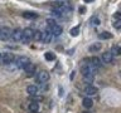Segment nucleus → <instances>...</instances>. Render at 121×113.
Wrapping results in <instances>:
<instances>
[{
    "mask_svg": "<svg viewBox=\"0 0 121 113\" xmlns=\"http://www.w3.org/2000/svg\"><path fill=\"white\" fill-rule=\"evenodd\" d=\"M14 62H15V65H17V68H19V69H25V67L28 65V64L32 63L28 56H24V55L15 58Z\"/></svg>",
    "mask_w": 121,
    "mask_h": 113,
    "instance_id": "1",
    "label": "nucleus"
},
{
    "mask_svg": "<svg viewBox=\"0 0 121 113\" xmlns=\"http://www.w3.org/2000/svg\"><path fill=\"white\" fill-rule=\"evenodd\" d=\"M96 72H97V68H95L91 63L81 65V74L83 75V77H86V75H88V74H93L95 75Z\"/></svg>",
    "mask_w": 121,
    "mask_h": 113,
    "instance_id": "2",
    "label": "nucleus"
},
{
    "mask_svg": "<svg viewBox=\"0 0 121 113\" xmlns=\"http://www.w3.org/2000/svg\"><path fill=\"white\" fill-rule=\"evenodd\" d=\"M15 60V56L13 53H3L1 54V58H0V62H1V64H11Z\"/></svg>",
    "mask_w": 121,
    "mask_h": 113,
    "instance_id": "3",
    "label": "nucleus"
},
{
    "mask_svg": "<svg viewBox=\"0 0 121 113\" xmlns=\"http://www.w3.org/2000/svg\"><path fill=\"white\" fill-rule=\"evenodd\" d=\"M33 35H34V30L30 29V28H25L24 30H23L22 41H24V43H29L30 40H33Z\"/></svg>",
    "mask_w": 121,
    "mask_h": 113,
    "instance_id": "4",
    "label": "nucleus"
},
{
    "mask_svg": "<svg viewBox=\"0 0 121 113\" xmlns=\"http://www.w3.org/2000/svg\"><path fill=\"white\" fill-rule=\"evenodd\" d=\"M11 32L13 30H10V28H8V26H3V28H0V39L1 40H8L11 38Z\"/></svg>",
    "mask_w": 121,
    "mask_h": 113,
    "instance_id": "5",
    "label": "nucleus"
},
{
    "mask_svg": "<svg viewBox=\"0 0 121 113\" xmlns=\"http://www.w3.org/2000/svg\"><path fill=\"white\" fill-rule=\"evenodd\" d=\"M49 81V73L47 70H40L37 74V82L38 83H45Z\"/></svg>",
    "mask_w": 121,
    "mask_h": 113,
    "instance_id": "6",
    "label": "nucleus"
},
{
    "mask_svg": "<svg viewBox=\"0 0 121 113\" xmlns=\"http://www.w3.org/2000/svg\"><path fill=\"white\" fill-rule=\"evenodd\" d=\"M23 38V30L20 28H17L11 32V39L15 40V41H20Z\"/></svg>",
    "mask_w": 121,
    "mask_h": 113,
    "instance_id": "7",
    "label": "nucleus"
},
{
    "mask_svg": "<svg viewBox=\"0 0 121 113\" xmlns=\"http://www.w3.org/2000/svg\"><path fill=\"white\" fill-rule=\"evenodd\" d=\"M35 70H37V67L34 65L33 63L28 64V65L25 67V69H24L26 77H34V74H35Z\"/></svg>",
    "mask_w": 121,
    "mask_h": 113,
    "instance_id": "8",
    "label": "nucleus"
},
{
    "mask_svg": "<svg viewBox=\"0 0 121 113\" xmlns=\"http://www.w3.org/2000/svg\"><path fill=\"white\" fill-rule=\"evenodd\" d=\"M53 33L51 32V29L48 30H44L43 32V38H42V41H44V43H51L52 39H53Z\"/></svg>",
    "mask_w": 121,
    "mask_h": 113,
    "instance_id": "9",
    "label": "nucleus"
},
{
    "mask_svg": "<svg viewBox=\"0 0 121 113\" xmlns=\"http://www.w3.org/2000/svg\"><path fill=\"white\" fill-rule=\"evenodd\" d=\"M101 59H102V62H104V63L110 64V63H112V60H113V55H112L111 52H105L104 54H102Z\"/></svg>",
    "mask_w": 121,
    "mask_h": 113,
    "instance_id": "10",
    "label": "nucleus"
},
{
    "mask_svg": "<svg viewBox=\"0 0 121 113\" xmlns=\"http://www.w3.org/2000/svg\"><path fill=\"white\" fill-rule=\"evenodd\" d=\"M26 93H28L30 97H33V96H38L39 90H38L37 85H28V87H26Z\"/></svg>",
    "mask_w": 121,
    "mask_h": 113,
    "instance_id": "11",
    "label": "nucleus"
},
{
    "mask_svg": "<svg viewBox=\"0 0 121 113\" xmlns=\"http://www.w3.org/2000/svg\"><path fill=\"white\" fill-rule=\"evenodd\" d=\"M85 93L88 97L95 96V94H97V88H96V87H93V85H87L85 88Z\"/></svg>",
    "mask_w": 121,
    "mask_h": 113,
    "instance_id": "12",
    "label": "nucleus"
},
{
    "mask_svg": "<svg viewBox=\"0 0 121 113\" xmlns=\"http://www.w3.org/2000/svg\"><path fill=\"white\" fill-rule=\"evenodd\" d=\"M82 105L85 108H92V105H93V101L91 99V97H86V98H83V101H82Z\"/></svg>",
    "mask_w": 121,
    "mask_h": 113,
    "instance_id": "13",
    "label": "nucleus"
},
{
    "mask_svg": "<svg viewBox=\"0 0 121 113\" xmlns=\"http://www.w3.org/2000/svg\"><path fill=\"white\" fill-rule=\"evenodd\" d=\"M28 109H29L30 113L38 112V109H39V103H37V102H30L29 105H28Z\"/></svg>",
    "mask_w": 121,
    "mask_h": 113,
    "instance_id": "14",
    "label": "nucleus"
},
{
    "mask_svg": "<svg viewBox=\"0 0 121 113\" xmlns=\"http://www.w3.org/2000/svg\"><path fill=\"white\" fill-rule=\"evenodd\" d=\"M62 26L60 25H58V24H56L53 28H51V32L53 33V35H56V36H58V35H60L62 34Z\"/></svg>",
    "mask_w": 121,
    "mask_h": 113,
    "instance_id": "15",
    "label": "nucleus"
},
{
    "mask_svg": "<svg viewBox=\"0 0 121 113\" xmlns=\"http://www.w3.org/2000/svg\"><path fill=\"white\" fill-rule=\"evenodd\" d=\"M91 64L95 67V68H100L101 67V59L98 56H92L91 58Z\"/></svg>",
    "mask_w": 121,
    "mask_h": 113,
    "instance_id": "16",
    "label": "nucleus"
},
{
    "mask_svg": "<svg viewBox=\"0 0 121 113\" xmlns=\"http://www.w3.org/2000/svg\"><path fill=\"white\" fill-rule=\"evenodd\" d=\"M101 47H102V45H101V43H93L92 45H90V47H88V50L90 52H98V50H101Z\"/></svg>",
    "mask_w": 121,
    "mask_h": 113,
    "instance_id": "17",
    "label": "nucleus"
},
{
    "mask_svg": "<svg viewBox=\"0 0 121 113\" xmlns=\"http://www.w3.org/2000/svg\"><path fill=\"white\" fill-rule=\"evenodd\" d=\"M98 38L102 39V40H107V39H111L112 38V34L108 33V32H102V33L98 34Z\"/></svg>",
    "mask_w": 121,
    "mask_h": 113,
    "instance_id": "18",
    "label": "nucleus"
},
{
    "mask_svg": "<svg viewBox=\"0 0 121 113\" xmlns=\"http://www.w3.org/2000/svg\"><path fill=\"white\" fill-rule=\"evenodd\" d=\"M42 38H43V32L40 30H34V35H33V40L35 41H40Z\"/></svg>",
    "mask_w": 121,
    "mask_h": 113,
    "instance_id": "19",
    "label": "nucleus"
},
{
    "mask_svg": "<svg viewBox=\"0 0 121 113\" xmlns=\"http://www.w3.org/2000/svg\"><path fill=\"white\" fill-rule=\"evenodd\" d=\"M38 16V15L35 13H33V11H24L23 13V18H25V19H35Z\"/></svg>",
    "mask_w": 121,
    "mask_h": 113,
    "instance_id": "20",
    "label": "nucleus"
},
{
    "mask_svg": "<svg viewBox=\"0 0 121 113\" xmlns=\"http://www.w3.org/2000/svg\"><path fill=\"white\" fill-rule=\"evenodd\" d=\"M93 79H95V75L93 74H88V75H86V77H83V81H85V83H87L88 85H92Z\"/></svg>",
    "mask_w": 121,
    "mask_h": 113,
    "instance_id": "21",
    "label": "nucleus"
},
{
    "mask_svg": "<svg viewBox=\"0 0 121 113\" xmlns=\"http://www.w3.org/2000/svg\"><path fill=\"white\" fill-rule=\"evenodd\" d=\"M44 58H45V60L51 62V60L56 59V54H54V53H52V52H47V53H44Z\"/></svg>",
    "mask_w": 121,
    "mask_h": 113,
    "instance_id": "22",
    "label": "nucleus"
},
{
    "mask_svg": "<svg viewBox=\"0 0 121 113\" xmlns=\"http://www.w3.org/2000/svg\"><path fill=\"white\" fill-rule=\"evenodd\" d=\"M69 34L72 36H77L78 34H79V26H74V28H72L69 30Z\"/></svg>",
    "mask_w": 121,
    "mask_h": 113,
    "instance_id": "23",
    "label": "nucleus"
},
{
    "mask_svg": "<svg viewBox=\"0 0 121 113\" xmlns=\"http://www.w3.org/2000/svg\"><path fill=\"white\" fill-rule=\"evenodd\" d=\"M111 53H112V55H115V54H119V55H121V47L113 48L112 50H111Z\"/></svg>",
    "mask_w": 121,
    "mask_h": 113,
    "instance_id": "24",
    "label": "nucleus"
},
{
    "mask_svg": "<svg viewBox=\"0 0 121 113\" xmlns=\"http://www.w3.org/2000/svg\"><path fill=\"white\" fill-rule=\"evenodd\" d=\"M45 21H47V24H48V26H49V29H51V28H53V26L56 25V21L53 20V19H47Z\"/></svg>",
    "mask_w": 121,
    "mask_h": 113,
    "instance_id": "25",
    "label": "nucleus"
},
{
    "mask_svg": "<svg viewBox=\"0 0 121 113\" xmlns=\"http://www.w3.org/2000/svg\"><path fill=\"white\" fill-rule=\"evenodd\" d=\"M91 23H93L95 25H98V24H100L101 21H100V19H98L97 16H93L92 19H91Z\"/></svg>",
    "mask_w": 121,
    "mask_h": 113,
    "instance_id": "26",
    "label": "nucleus"
},
{
    "mask_svg": "<svg viewBox=\"0 0 121 113\" xmlns=\"http://www.w3.org/2000/svg\"><path fill=\"white\" fill-rule=\"evenodd\" d=\"M113 26H115L116 29H121V20H117L115 24H113Z\"/></svg>",
    "mask_w": 121,
    "mask_h": 113,
    "instance_id": "27",
    "label": "nucleus"
},
{
    "mask_svg": "<svg viewBox=\"0 0 121 113\" xmlns=\"http://www.w3.org/2000/svg\"><path fill=\"white\" fill-rule=\"evenodd\" d=\"M117 20H121V11H117V13H115V15H113Z\"/></svg>",
    "mask_w": 121,
    "mask_h": 113,
    "instance_id": "28",
    "label": "nucleus"
},
{
    "mask_svg": "<svg viewBox=\"0 0 121 113\" xmlns=\"http://www.w3.org/2000/svg\"><path fill=\"white\" fill-rule=\"evenodd\" d=\"M79 13H81V14H85V13H86V6H79Z\"/></svg>",
    "mask_w": 121,
    "mask_h": 113,
    "instance_id": "29",
    "label": "nucleus"
},
{
    "mask_svg": "<svg viewBox=\"0 0 121 113\" xmlns=\"http://www.w3.org/2000/svg\"><path fill=\"white\" fill-rule=\"evenodd\" d=\"M90 1H92V0H85V3H90Z\"/></svg>",
    "mask_w": 121,
    "mask_h": 113,
    "instance_id": "30",
    "label": "nucleus"
},
{
    "mask_svg": "<svg viewBox=\"0 0 121 113\" xmlns=\"http://www.w3.org/2000/svg\"><path fill=\"white\" fill-rule=\"evenodd\" d=\"M82 113H91V112H82Z\"/></svg>",
    "mask_w": 121,
    "mask_h": 113,
    "instance_id": "31",
    "label": "nucleus"
},
{
    "mask_svg": "<svg viewBox=\"0 0 121 113\" xmlns=\"http://www.w3.org/2000/svg\"><path fill=\"white\" fill-rule=\"evenodd\" d=\"M0 58H1V54H0Z\"/></svg>",
    "mask_w": 121,
    "mask_h": 113,
    "instance_id": "32",
    "label": "nucleus"
},
{
    "mask_svg": "<svg viewBox=\"0 0 121 113\" xmlns=\"http://www.w3.org/2000/svg\"><path fill=\"white\" fill-rule=\"evenodd\" d=\"M35 113H38V112H35Z\"/></svg>",
    "mask_w": 121,
    "mask_h": 113,
    "instance_id": "33",
    "label": "nucleus"
}]
</instances>
